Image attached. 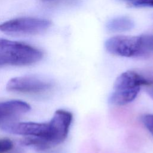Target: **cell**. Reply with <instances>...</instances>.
<instances>
[{"instance_id":"cell-1","label":"cell","mask_w":153,"mask_h":153,"mask_svg":"<svg viewBox=\"0 0 153 153\" xmlns=\"http://www.w3.org/2000/svg\"><path fill=\"white\" fill-rule=\"evenodd\" d=\"M72 120L73 115L71 112L58 109L48 122L12 123L2 126V129L10 133L27 136L21 141L23 145L44 151L55 147L65 140Z\"/></svg>"},{"instance_id":"cell-2","label":"cell","mask_w":153,"mask_h":153,"mask_svg":"<svg viewBox=\"0 0 153 153\" xmlns=\"http://www.w3.org/2000/svg\"><path fill=\"white\" fill-rule=\"evenodd\" d=\"M152 83V80L145 78L134 71H125L116 78L108 102L115 106L127 105L136 98L141 87H147Z\"/></svg>"},{"instance_id":"cell-3","label":"cell","mask_w":153,"mask_h":153,"mask_svg":"<svg viewBox=\"0 0 153 153\" xmlns=\"http://www.w3.org/2000/svg\"><path fill=\"white\" fill-rule=\"evenodd\" d=\"M105 47L109 53L124 57H141L151 51L148 35L114 36L105 41Z\"/></svg>"},{"instance_id":"cell-4","label":"cell","mask_w":153,"mask_h":153,"mask_svg":"<svg viewBox=\"0 0 153 153\" xmlns=\"http://www.w3.org/2000/svg\"><path fill=\"white\" fill-rule=\"evenodd\" d=\"M43 57L39 50L28 44L11 41L0 50V66H25L39 62Z\"/></svg>"},{"instance_id":"cell-5","label":"cell","mask_w":153,"mask_h":153,"mask_svg":"<svg viewBox=\"0 0 153 153\" xmlns=\"http://www.w3.org/2000/svg\"><path fill=\"white\" fill-rule=\"evenodd\" d=\"M51 25V21L45 19L19 17L0 23V31L12 35H36L44 32Z\"/></svg>"},{"instance_id":"cell-6","label":"cell","mask_w":153,"mask_h":153,"mask_svg":"<svg viewBox=\"0 0 153 153\" xmlns=\"http://www.w3.org/2000/svg\"><path fill=\"white\" fill-rule=\"evenodd\" d=\"M52 84L41 77L35 75L17 76L10 79L7 84L6 88L10 91L38 94L50 90Z\"/></svg>"},{"instance_id":"cell-7","label":"cell","mask_w":153,"mask_h":153,"mask_svg":"<svg viewBox=\"0 0 153 153\" xmlns=\"http://www.w3.org/2000/svg\"><path fill=\"white\" fill-rule=\"evenodd\" d=\"M30 109L29 104L20 100L0 102V123L25 114Z\"/></svg>"},{"instance_id":"cell-8","label":"cell","mask_w":153,"mask_h":153,"mask_svg":"<svg viewBox=\"0 0 153 153\" xmlns=\"http://www.w3.org/2000/svg\"><path fill=\"white\" fill-rule=\"evenodd\" d=\"M134 23L130 18L125 16L118 17L108 22L106 29L111 32H123L131 30Z\"/></svg>"},{"instance_id":"cell-9","label":"cell","mask_w":153,"mask_h":153,"mask_svg":"<svg viewBox=\"0 0 153 153\" xmlns=\"http://www.w3.org/2000/svg\"><path fill=\"white\" fill-rule=\"evenodd\" d=\"M142 123L148 131L153 136V114H147L141 117Z\"/></svg>"},{"instance_id":"cell-10","label":"cell","mask_w":153,"mask_h":153,"mask_svg":"<svg viewBox=\"0 0 153 153\" xmlns=\"http://www.w3.org/2000/svg\"><path fill=\"white\" fill-rule=\"evenodd\" d=\"M14 146L13 142L9 139H0V153H5L11 150Z\"/></svg>"},{"instance_id":"cell-11","label":"cell","mask_w":153,"mask_h":153,"mask_svg":"<svg viewBox=\"0 0 153 153\" xmlns=\"http://www.w3.org/2000/svg\"><path fill=\"white\" fill-rule=\"evenodd\" d=\"M131 4L135 7H153V0H138Z\"/></svg>"},{"instance_id":"cell-12","label":"cell","mask_w":153,"mask_h":153,"mask_svg":"<svg viewBox=\"0 0 153 153\" xmlns=\"http://www.w3.org/2000/svg\"><path fill=\"white\" fill-rule=\"evenodd\" d=\"M10 41V40L0 38V50L2 49L4 47H5L7 45H8Z\"/></svg>"},{"instance_id":"cell-13","label":"cell","mask_w":153,"mask_h":153,"mask_svg":"<svg viewBox=\"0 0 153 153\" xmlns=\"http://www.w3.org/2000/svg\"><path fill=\"white\" fill-rule=\"evenodd\" d=\"M146 91L148 93V94L153 98V83L151 84V85L147 86V89H146Z\"/></svg>"},{"instance_id":"cell-14","label":"cell","mask_w":153,"mask_h":153,"mask_svg":"<svg viewBox=\"0 0 153 153\" xmlns=\"http://www.w3.org/2000/svg\"><path fill=\"white\" fill-rule=\"evenodd\" d=\"M148 42H149V47L151 51H153V35L152 36L148 35Z\"/></svg>"},{"instance_id":"cell-15","label":"cell","mask_w":153,"mask_h":153,"mask_svg":"<svg viewBox=\"0 0 153 153\" xmlns=\"http://www.w3.org/2000/svg\"><path fill=\"white\" fill-rule=\"evenodd\" d=\"M121 1H127V2H130L131 3V2H134V1H138V0H121Z\"/></svg>"},{"instance_id":"cell-16","label":"cell","mask_w":153,"mask_h":153,"mask_svg":"<svg viewBox=\"0 0 153 153\" xmlns=\"http://www.w3.org/2000/svg\"><path fill=\"white\" fill-rule=\"evenodd\" d=\"M43 2H53V1H57V0H41Z\"/></svg>"}]
</instances>
